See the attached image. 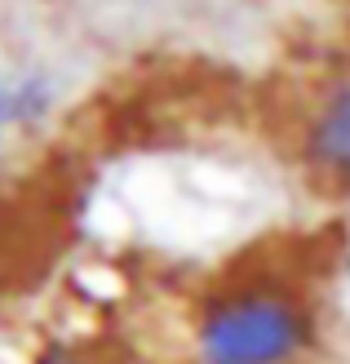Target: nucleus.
Segmentation results:
<instances>
[{
    "label": "nucleus",
    "instance_id": "nucleus-1",
    "mask_svg": "<svg viewBox=\"0 0 350 364\" xmlns=\"http://www.w3.org/2000/svg\"><path fill=\"white\" fill-rule=\"evenodd\" d=\"M319 338V306L297 280L248 271L191 306L187 364H310Z\"/></svg>",
    "mask_w": 350,
    "mask_h": 364
},
{
    "label": "nucleus",
    "instance_id": "nucleus-2",
    "mask_svg": "<svg viewBox=\"0 0 350 364\" xmlns=\"http://www.w3.org/2000/svg\"><path fill=\"white\" fill-rule=\"evenodd\" d=\"M306 160L333 178L350 182V85L324 94L306 124Z\"/></svg>",
    "mask_w": 350,
    "mask_h": 364
},
{
    "label": "nucleus",
    "instance_id": "nucleus-3",
    "mask_svg": "<svg viewBox=\"0 0 350 364\" xmlns=\"http://www.w3.org/2000/svg\"><path fill=\"white\" fill-rule=\"evenodd\" d=\"M23 364H111V360L76 338H45L23 355Z\"/></svg>",
    "mask_w": 350,
    "mask_h": 364
}]
</instances>
